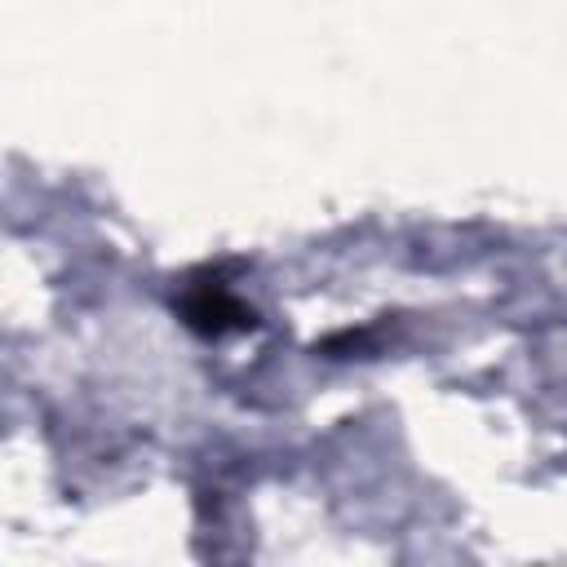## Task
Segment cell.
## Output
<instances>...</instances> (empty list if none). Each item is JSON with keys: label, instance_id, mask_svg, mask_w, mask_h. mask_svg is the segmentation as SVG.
Here are the masks:
<instances>
[{"label": "cell", "instance_id": "cell-1", "mask_svg": "<svg viewBox=\"0 0 567 567\" xmlns=\"http://www.w3.org/2000/svg\"><path fill=\"white\" fill-rule=\"evenodd\" d=\"M177 315L195 337H230V332H252L257 328V310L226 288L221 270L190 275L182 297H177Z\"/></svg>", "mask_w": 567, "mask_h": 567}]
</instances>
